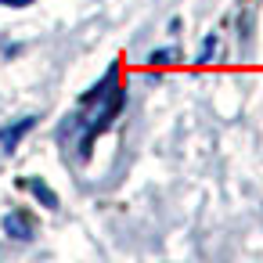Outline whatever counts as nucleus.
<instances>
[{
	"mask_svg": "<svg viewBox=\"0 0 263 263\" xmlns=\"http://www.w3.org/2000/svg\"><path fill=\"white\" fill-rule=\"evenodd\" d=\"M116 80H119V62H112V65H108V72H105V76H101V80H98V83L87 90V94H80V108L98 105V101H101V98L112 90V83H116Z\"/></svg>",
	"mask_w": 263,
	"mask_h": 263,
	"instance_id": "obj_4",
	"label": "nucleus"
},
{
	"mask_svg": "<svg viewBox=\"0 0 263 263\" xmlns=\"http://www.w3.org/2000/svg\"><path fill=\"white\" fill-rule=\"evenodd\" d=\"M213 54H216V33H209L205 36V44L198 47V54H195V65H209L213 62Z\"/></svg>",
	"mask_w": 263,
	"mask_h": 263,
	"instance_id": "obj_7",
	"label": "nucleus"
},
{
	"mask_svg": "<svg viewBox=\"0 0 263 263\" xmlns=\"http://www.w3.org/2000/svg\"><path fill=\"white\" fill-rule=\"evenodd\" d=\"M170 62H177V47H159V51L148 54V65H152V69H162V65H170Z\"/></svg>",
	"mask_w": 263,
	"mask_h": 263,
	"instance_id": "obj_6",
	"label": "nucleus"
},
{
	"mask_svg": "<svg viewBox=\"0 0 263 263\" xmlns=\"http://www.w3.org/2000/svg\"><path fill=\"white\" fill-rule=\"evenodd\" d=\"M0 227H4V234L15 238V241H33V234H36V220L29 216V209H11V213H4Z\"/></svg>",
	"mask_w": 263,
	"mask_h": 263,
	"instance_id": "obj_2",
	"label": "nucleus"
},
{
	"mask_svg": "<svg viewBox=\"0 0 263 263\" xmlns=\"http://www.w3.org/2000/svg\"><path fill=\"white\" fill-rule=\"evenodd\" d=\"M36 0H0V8H33Z\"/></svg>",
	"mask_w": 263,
	"mask_h": 263,
	"instance_id": "obj_8",
	"label": "nucleus"
},
{
	"mask_svg": "<svg viewBox=\"0 0 263 263\" xmlns=\"http://www.w3.org/2000/svg\"><path fill=\"white\" fill-rule=\"evenodd\" d=\"M18 187H26V191H29V195H33L44 209H58V205H62V198L47 187V180H44V177H29V180L22 177V180H18Z\"/></svg>",
	"mask_w": 263,
	"mask_h": 263,
	"instance_id": "obj_5",
	"label": "nucleus"
},
{
	"mask_svg": "<svg viewBox=\"0 0 263 263\" xmlns=\"http://www.w3.org/2000/svg\"><path fill=\"white\" fill-rule=\"evenodd\" d=\"M36 123H40V116H22V119H15L11 126H0V148H4L8 155H15L18 144H22V137H26L29 130H36Z\"/></svg>",
	"mask_w": 263,
	"mask_h": 263,
	"instance_id": "obj_3",
	"label": "nucleus"
},
{
	"mask_svg": "<svg viewBox=\"0 0 263 263\" xmlns=\"http://www.w3.org/2000/svg\"><path fill=\"white\" fill-rule=\"evenodd\" d=\"M123 105H126V90H123V83L116 80L112 83V90L98 101V105H90L94 112L87 116V130L80 134V159H90V152H94V141L101 137V134H108L112 130V123L119 119V112H123Z\"/></svg>",
	"mask_w": 263,
	"mask_h": 263,
	"instance_id": "obj_1",
	"label": "nucleus"
}]
</instances>
